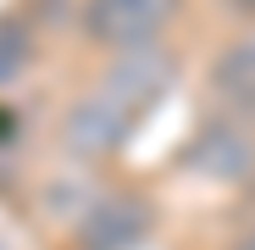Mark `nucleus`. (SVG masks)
<instances>
[{
  "instance_id": "1",
  "label": "nucleus",
  "mask_w": 255,
  "mask_h": 250,
  "mask_svg": "<svg viewBox=\"0 0 255 250\" xmlns=\"http://www.w3.org/2000/svg\"><path fill=\"white\" fill-rule=\"evenodd\" d=\"M178 0H89L83 6V28L95 45L111 50H144L155 45V33L172 22Z\"/></svg>"
},
{
  "instance_id": "2",
  "label": "nucleus",
  "mask_w": 255,
  "mask_h": 250,
  "mask_svg": "<svg viewBox=\"0 0 255 250\" xmlns=\"http://www.w3.org/2000/svg\"><path fill=\"white\" fill-rule=\"evenodd\" d=\"M178 78V61L166 56L161 45H144V50H122L106 72V100H117L128 117H144L161 95H166V83Z\"/></svg>"
},
{
  "instance_id": "3",
  "label": "nucleus",
  "mask_w": 255,
  "mask_h": 250,
  "mask_svg": "<svg viewBox=\"0 0 255 250\" xmlns=\"http://www.w3.org/2000/svg\"><path fill=\"white\" fill-rule=\"evenodd\" d=\"M183 156H189L194 173L217 178V184H244V178L255 173V134L239 128L233 117H211Z\"/></svg>"
},
{
  "instance_id": "4",
  "label": "nucleus",
  "mask_w": 255,
  "mask_h": 250,
  "mask_svg": "<svg viewBox=\"0 0 255 250\" xmlns=\"http://www.w3.org/2000/svg\"><path fill=\"white\" fill-rule=\"evenodd\" d=\"M128 134H133V117H128L117 100H106V95H83V100L67 111V128H61L67 150H72V156H89V161L122 150Z\"/></svg>"
},
{
  "instance_id": "5",
  "label": "nucleus",
  "mask_w": 255,
  "mask_h": 250,
  "mask_svg": "<svg viewBox=\"0 0 255 250\" xmlns=\"http://www.w3.org/2000/svg\"><path fill=\"white\" fill-rule=\"evenodd\" d=\"M150 228V212L128 195H95L78 212V239L83 250H133Z\"/></svg>"
},
{
  "instance_id": "6",
  "label": "nucleus",
  "mask_w": 255,
  "mask_h": 250,
  "mask_svg": "<svg viewBox=\"0 0 255 250\" xmlns=\"http://www.w3.org/2000/svg\"><path fill=\"white\" fill-rule=\"evenodd\" d=\"M217 95L239 111H255V39H244V45H233L222 61H217Z\"/></svg>"
},
{
  "instance_id": "7",
  "label": "nucleus",
  "mask_w": 255,
  "mask_h": 250,
  "mask_svg": "<svg viewBox=\"0 0 255 250\" xmlns=\"http://www.w3.org/2000/svg\"><path fill=\"white\" fill-rule=\"evenodd\" d=\"M28 56H33L28 28H22V22H0V83H11V78L28 67Z\"/></svg>"
},
{
  "instance_id": "8",
  "label": "nucleus",
  "mask_w": 255,
  "mask_h": 250,
  "mask_svg": "<svg viewBox=\"0 0 255 250\" xmlns=\"http://www.w3.org/2000/svg\"><path fill=\"white\" fill-rule=\"evenodd\" d=\"M239 250H255V228H250V234H244V239H239Z\"/></svg>"
},
{
  "instance_id": "9",
  "label": "nucleus",
  "mask_w": 255,
  "mask_h": 250,
  "mask_svg": "<svg viewBox=\"0 0 255 250\" xmlns=\"http://www.w3.org/2000/svg\"><path fill=\"white\" fill-rule=\"evenodd\" d=\"M239 6H244V11H255V0H239Z\"/></svg>"
}]
</instances>
